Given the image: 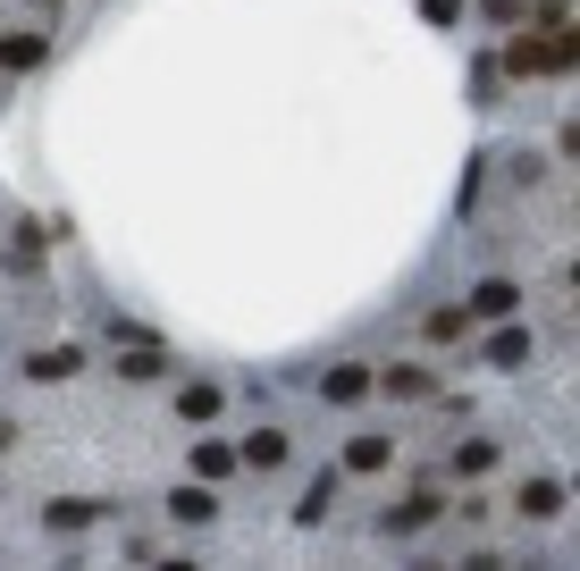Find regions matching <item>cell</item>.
Wrapping results in <instances>:
<instances>
[{
    "label": "cell",
    "instance_id": "1",
    "mask_svg": "<svg viewBox=\"0 0 580 571\" xmlns=\"http://www.w3.org/2000/svg\"><path fill=\"white\" fill-rule=\"evenodd\" d=\"M505 67H514V76H564V67H572V34L564 26H547V34H521L514 51H505Z\"/></svg>",
    "mask_w": 580,
    "mask_h": 571
},
{
    "label": "cell",
    "instance_id": "2",
    "mask_svg": "<svg viewBox=\"0 0 580 571\" xmlns=\"http://www.w3.org/2000/svg\"><path fill=\"white\" fill-rule=\"evenodd\" d=\"M514 303H521V286H514V278H480L463 312H471V319H514Z\"/></svg>",
    "mask_w": 580,
    "mask_h": 571
},
{
    "label": "cell",
    "instance_id": "3",
    "mask_svg": "<svg viewBox=\"0 0 580 571\" xmlns=\"http://www.w3.org/2000/svg\"><path fill=\"white\" fill-rule=\"evenodd\" d=\"M168 512H177L186 530H202V521H219V496H211V479H193V487H177V496H168Z\"/></svg>",
    "mask_w": 580,
    "mask_h": 571
},
{
    "label": "cell",
    "instance_id": "4",
    "mask_svg": "<svg viewBox=\"0 0 580 571\" xmlns=\"http://www.w3.org/2000/svg\"><path fill=\"white\" fill-rule=\"evenodd\" d=\"M480 361L488 370H521V361H530V337H521V328H496V337L480 345Z\"/></svg>",
    "mask_w": 580,
    "mask_h": 571
},
{
    "label": "cell",
    "instance_id": "5",
    "mask_svg": "<svg viewBox=\"0 0 580 571\" xmlns=\"http://www.w3.org/2000/svg\"><path fill=\"white\" fill-rule=\"evenodd\" d=\"M236 462H253V471H278V462H287V429H253Z\"/></svg>",
    "mask_w": 580,
    "mask_h": 571
},
{
    "label": "cell",
    "instance_id": "6",
    "mask_svg": "<svg viewBox=\"0 0 580 571\" xmlns=\"http://www.w3.org/2000/svg\"><path fill=\"white\" fill-rule=\"evenodd\" d=\"M429 521H438V487H413L404 505L387 512V530H429Z\"/></svg>",
    "mask_w": 580,
    "mask_h": 571
},
{
    "label": "cell",
    "instance_id": "7",
    "mask_svg": "<svg viewBox=\"0 0 580 571\" xmlns=\"http://www.w3.org/2000/svg\"><path fill=\"white\" fill-rule=\"evenodd\" d=\"M26 370H34V379H76V370H85V353H76V345H42Z\"/></svg>",
    "mask_w": 580,
    "mask_h": 571
},
{
    "label": "cell",
    "instance_id": "8",
    "mask_svg": "<svg viewBox=\"0 0 580 571\" xmlns=\"http://www.w3.org/2000/svg\"><path fill=\"white\" fill-rule=\"evenodd\" d=\"M521 512H530V521H555V512H564V479H530V487H521Z\"/></svg>",
    "mask_w": 580,
    "mask_h": 571
},
{
    "label": "cell",
    "instance_id": "9",
    "mask_svg": "<svg viewBox=\"0 0 580 571\" xmlns=\"http://www.w3.org/2000/svg\"><path fill=\"white\" fill-rule=\"evenodd\" d=\"M454 471L488 479V471H496V437H463V445H454Z\"/></svg>",
    "mask_w": 580,
    "mask_h": 571
},
{
    "label": "cell",
    "instance_id": "10",
    "mask_svg": "<svg viewBox=\"0 0 580 571\" xmlns=\"http://www.w3.org/2000/svg\"><path fill=\"white\" fill-rule=\"evenodd\" d=\"M362 395H370V370H362V361L328 370V404H362Z\"/></svg>",
    "mask_w": 580,
    "mask_h": 571
},
{
    "label": "cell",
    "instance_id": "11",
    "mask_svg": "<svg viewBox=\"0 0 580 571\" xmlns=\"http://www.w3.org/2000/svg\"><path fill=\"white\" fill-rule=\"evenodd\" d=\"M227 471H236V445H219V437L193 445V479H227Z\"/></svg>",
    "mask_w": 580,
    "mask_h": 571
},
{
    "label": "cell",
    "instance_id": "12",
    "mask_svg": "<svg viewBox=\"0 0 580 571\" xmlns=\"http://www.w3.org/2000/svg\"><path fill=\"white\" fill-rule=\"evenodd\" d=\"M219 404H227V395H219L211 379H193L186 395H177V413H186V420H219Z\"/></svg>",
    "mask_w": 580,
    "mask_h": 571
},
{
    "label": "cell",
    "instance_id": "13",
    "mask_svg": "<svg viewBox=\"0 0 580 571\" xmlns=\"http://www.w3.org/2000/svg\"><path fill=\"white\" fill-rule=\"evenodd\" d=\"M379 386H387V395H404V404H420V395H429V370H420V361H395Z\"/></svg>",
    "mask_w": 580,
    "mask_h": 571
},
{
    "label": "cell",
    "instance_id": "14",
    "mask_svg": "<svg viewBox=\"0 0 580 571\" xmlns=\"http://www.w3.org/2000/svg\"><path fill=\"white\" fill-rule=\"evenodd\" d=\"M0 67H42V34H17V42L0 34Z\"/></svg>",
    "mask_w": 580,
    "mask_h": 571
},
{
    "label": "cell",
    "instance_id": "15",
    "mask_svg": "<svg viewBox=\"0 0 580 571\" xmlns=\"http://www.w3.org/2000/svg\"><path fill=\"white\" fill-rule=\"evenodd\" d=\"M345 471H387V437H354L345 445Z\"/></svg>",
    "mask_w": 580,
    "mask_h": 571
},
{
    "label": "cell",
    "instance_id": "16",
    "mask_svg": "<svg viewBox=\"0 0 580 571\" xmlns=\"http://www.w3.org/2000/svg\"><path fill=\"white\" fill-rule=\"evenodd\" d=\"M118 370H127V379H161V370H168V353H161V345H135Z\"/></svg>",
    "mask_w": 580,
    "mask_h": 571
},
{
    "label": "cell",
    "instance_id": "17",
    "mask_svg": "<svg viewBox=\"0 0 580 571\" xmlns=\"http://www.w3.org/2000/svg\"><path fill=\"white\" fill-rule=\"evenodd\" d=\"M85 521H101V505H51V530H85Z\"/></svg>",
    "mask_w": 580,
    "mask_h": 571
},
{
    "label": "cell",
    "instance_id": "18",
    "mask_svg": "<svg viewBox=\"0 0 580 571\" xmlns=\"http://www.w3.org/2000/svg\"><path fill=\"white\" fill-rule=\"evenodd\" d=\"M480 17H496V26H505V17H521V0H480Z\"/></svg>",
    "mask_w": 580,
    "mask_h": 571
}]
</instances>
